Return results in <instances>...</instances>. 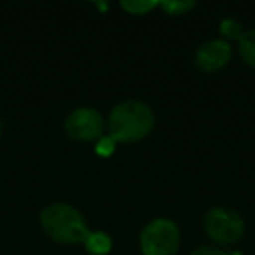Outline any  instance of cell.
Masks as SVG:
<instances>
[{
    "label": "cell",
    "mask_w": 255,
    "mask_h": 255,
    "mask_svg": "<svg viewBox=\"0 0 255 255\" xmlns=\"http://www.w3.org/2000/svg\"><path fill=\"white\" fill-rule=\"evenodd\" d=\"M155 128V114L141 100H124L116 104L106 120V135L116 143H133L147 137Z\"/></svg>",
    "instance_id": "cell-1"
},
{
    "label": "cell",
    "mask_w": 255,
    "mask_h": 255,
    "mask_svg": "<svg viewBox=\"0 0 255 255\" xmlns=\"http://www.w3.org/2000/svg\"><path fill=\"white\" fill-rule=\"evenodd\" d=\"M40 225L44 233L62 245H76L84 243L90 235V227L86 217L70 203H50L40 213Z\"/></svg>",
    "instance_id": "cell-2"
},
{
    "label": "cell",
    "mask_w": 255,
    "mask_h": 255,
    "mask_svg": "<svg viewBox=\"0 0 255 255\" xmlns=\"http://www.w3.org/2000/svg\"><path fill=\"white\" fill-rule=\"evenodd\" d=\"M203 231L215 247H235L245 235V219L231 207L215 205L203 215Z\"/></svg>",
    "instance_id": "cell-3"
},
{
    "label": "cell",
    "mask_w": 255,
    "mask_h": 255,
    "mask_svg": "<svg viewBox=\"0 0 255 255\" xmlns=\"http://www.w3.org/2000/svg\"><path fill=\"white\" fill-rule=\"evenodd\" d=\"M181 231L173 219L155 217L139 231L141 255H175L179 251Z\"/></svg>",
    "instance_id": "cell-4"
},
{
    "label": "cell",
    "mask_w": 255,
    "mask_h": 255,
    "mask_svg": "<svg viewBox=\"0 0 255 255\" xmlns=\"http://www.w3.org/2000/svg\"><path fill=\"white\" fill-rule=\"evenodd\" d=\"M64 131L74 141H96L106 131V122L96 108H76L64 120Z\"/></svg>",
    "instance_id": "cell-5"
},
{
    "label": "cell",
    "mask_w": 255,
    "mask_h": 255,
    "mask_svg": "<svg viewBox=\"0 0 255 255\" xmlns=\"http://www.w3.org/2000/svg\"><path fill=\"white\" fill-rule=\"evenodd\" d=\"M231 56H233L231 42L223 38H211L197 46L193 54V64L197 70L205 74H213V72L223 70L231 62Z\"/></svg>",
    "instance_id": "cell-6"
},
{
    "label": "cell",
    "mask_w": 255,
    "mask_h": 255,
    "mask_svg": "<svg viewBox=\"0 0 255 255\" xmlns=\"http://www.w3.org/2000/svg\"><path fill=\"white\" fill-rule=\"evenodd\" d=\"M84 247L92 255H108L112 249V237L104 231H90L84 241Z\"/></svg>",
    "instance_id": "cell-7"
},
{
    "label": "cell",
    "mask_w": 255,
    "mask_h": 255,
    "mask_svg": "<svg viewBox=\"0 0 255 255\" xmlns=\"http://www.w3.org/2000/svg\"><path fill=\"white\" fill-rule=\"evenodd\" d=\"M237 52L243 64L255 70V28L245 30V34L237 40Z\"/></svg>",
    "instance_id": "cell-8"
},
{
    "label": "cell",
    "mask_w": 255,
    "mask_h": 255,
    "mask_svg": "<svg viewBox=\"0 0 255 255\" xmlns=\"http://www.w3.org/2000/svg\"><path fill=\"white\" fill-rule=\"evenodd\" d=\"M219 32H221V38L223 40H239L243 34H245V28L241 26V22L239 20H235V18H225V20H221V24H219Z\"/></svg>",
    "instance_id": "cell-9"
},
{
    "label": "cell",
    "mask_w": 255,
    "mask_h": 255,
    "mask_svg": "<svg viewBox=\"0 0 255 255\" xmlns=\"http://www.w3.org/2000/svg\"><path fill=\"white\" fill-rule=\"evenodd\" d=\"M159 8H163L167 14L171 16H179V14H185L187 10L195 8V2H161L157 4Z\"/></svg>",
    "instance_id": "cell-10"
},
{
    "label": "cell",
    "mask_w": 255,
    "mask_h": 255,
    "mask_svg": "<svg viewBox=\"0 0 255 255\" xmlns=\"http://www.w3.org/2000/svg\"><path fill=\"white\" fill-rule=\"evenodd\" d=\"M155 6H157L155 2H122V8L128 10L129 14H145Z\"/></svg>",
    "instance_id": "cell-11"
},
{
    "label": "cell",
    "mask_w": 255,
    "mask_h": 255,
    "mask_svg": "<svg viewBox=\"0 0 255 255\" xmlns=\"http://www.w3.org/2000/svg\"><path fill=\"white\" fill-rule=\"evenodd\" d=\"M114 149H116V141L110 137V135H102L100 139H98V143H96V151L100 153V155H112L114 153Z\"/></svg>",
    "instance_id": "cell-12"
},
{
    "label": "cell",
    "mask_w": 255,
    "mask_h": 255,
    "mask_svg": "<svg viewBox=\"0 0 255 255\" xmlns=\"http://www.w3.org/2000/svg\"><path fill=\"white\" fill-rule=\"evenodd\" d=\"M189 255H237V253H227L225 249L215 247V245H199Z\"/></svg>",
    "instance_id": "cell-13"
}]
</instances>
